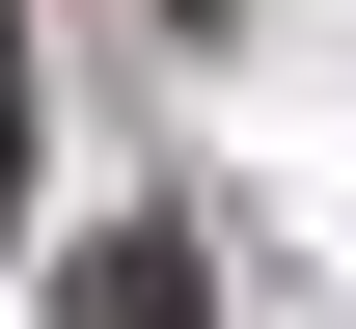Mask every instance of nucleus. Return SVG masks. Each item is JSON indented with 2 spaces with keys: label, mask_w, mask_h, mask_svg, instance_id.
<instances>
[{
  "label": "nucleus",
  "mask_w": 356,
  "mask_h": 329,
  "mask_svg": "<svg viewBox=\"0 0 356 329\" xmlns=\"http://www.w3.org/2000/svg\"><path fill=\"white\" fill-rule=\"evenodd\" d=\"M83 329H192V247H83Z\"/></svg>",
  "instance_id": "1"
},
{
  "label": "nucleus",
  "mask_w": 356,
  "mask_h": 329,
  "mask_svg": "<svg viewBox=\"0 0 356 329\" xmlns=\"http://www.w3.org/2000/svg\"><path fill=\"white\" fill-rule=\"evenodd\" d=\"M0 165H28V83H0Z\"/></svg>",
  "instance_id": "2"
}]
</instances>
